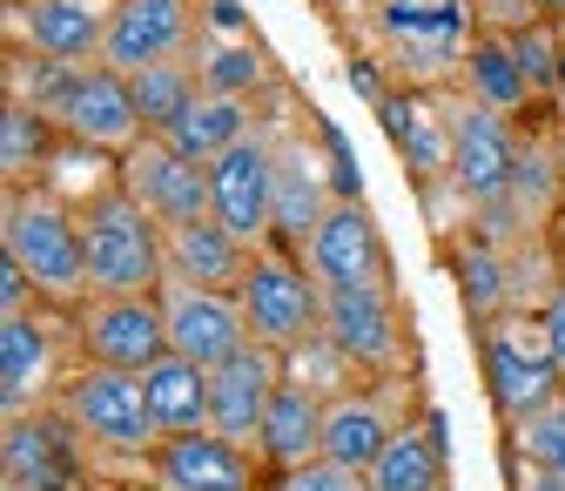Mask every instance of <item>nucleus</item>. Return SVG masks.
Returning <instances> with one entry per match:
<instances>
[{"label":"nucleus","instance_id":"1","mask_svg":"<svg viewBox=\"0 0 565 491\" xmlns=\"http://www.w3.org/2000/svg\"><path fill=\"white\" fill-rule=\"evenodd\" d=\"M484 34L478 0H371V61L397 88L445 95Z\"/></svg>","mask_w":565,"mask_h":491},{"label":"nucleus","instance_id":"2","mask_svg":"<svg viewBox=\"0 0 565 491\" xmlns=\"http://www.w3.org/2000/svg\"><path fill=\"white\" fill-rule=\"evenodd\" d=\"M0 249L34 284V297L82 310L95 297L88 284V243H82V209L61 202L54 189H8V216H0Z\"/></svg>","mask_w":565,"mask_h":491},{"label":"nucleus","instance_id":"3","mask_svg":"<svg viewBox=\"0 0 565 491\" xmlns=\"http://www.w3.org/2000/svg\"><path fill=\"white\" fill-rule=\"evenodd\" d=\"M82 243H88L95 297H162L169 243H162V223L128 189H108V195L82 202Z\"/></svg>","mask_w":565,"mask_h":491},{"label":"nucleus","instance_id":"4","mask_svg":"<svg viewBox=\"0 0 565 491\" xmlns=\"http://www.w3.org/2000/svg\"><path fill=\"white\" fill-rule=\"evenodd\" d=\"M61 410V425L102 445V451H128V458H149L162 445V425H156V410H149V391H141L135 371H102V364H82L75 377L61 384L54 397Z\"/></svg>","mask_w":565,"mask_h":491},{"label":"nucleus","instance_id":"5","mask_svg":"<svg viewBox=\"0 0 565 491\" xmlns=\"http://www.w3.org/2000/svg\"><path fill=\"white\" fill-rule=\"evenodd\" d=\"M445 115H451V195L478 216H499L519 195V135L505 115H491L484 102L471 95H445Z\"/></svg>","mask_w":565,"mask_h":491},{"label":"nucleus","instance_id":"6","mask_svg":"<svg viewBox=\"0 0 565 491\" xmlns=\"http://www.w3.org/2000/svg\"><path fill=\"white\" fill-rule=\"evenodd\" d=\"M484 384H491V404H499L505 425H519V417L545 410L565 397V371L552 357V343H545V323L525 317V310H505V317H491L484 337Z\"/></svg>","mask_w":565,"mask_h":491},{"label":"nucleus","instance_id":"7","mask_svg":"<svg viewBox=\"0 0 565 491\" xmlns=\"http://www.w3.org/2000/svg\"><path fill=\"white\" fill-rule=\"evenodd\" d=\"M236 297H243L249 337L282 350V357H297L303 343L323 337V284L310 276V263L290 256V249H263L256 269H249V284Z\"/></svg>","mask_w":565,"mask_h":491},{"label":"nucleus","instance_id":"8","mask_svg":"<svg viewBox=\"0 0 565 491\" xmlns=\"http://www.w3.org/2000/svg\"><path fill=\"white\" fill-rule=\"evenodd\" d=\"M276 142H282V121H256L223 162H209L216 223L249 249H276Z\"/></svg>","mask_w":565,"mask_h":491},{"label":"nucleus","instance_id":"9","mask_svg":"<svg viewBox=\"0 0 565 491\" xmlns=\"http://www.w3.org/2000/svg\"><path fill=\"white\" fill-rule=\"evenodd\" d=\"M115 169H121V189L149 209L162 230H182V223H209V216H216L209 169H202L195 156H182L169 135H141V142H135Z\"/></svg>","mask_w":565,"mask_h":491},{"label":"nucleus","instance_id":"10","mask_svg":"<svg viewBox=\"0 0 565 491\" xmlns=\"http://www.w3.org/2000/svg\"><path fill=\"white\" fill-rule=\"evenodd\" d=\"M75 343H82V364L102 371H149L169 357V317L162 297H88L75 310Z\"/></svg>","mask_w":565,"mask_h":491},{"label":"nucleus","instance_id":"11","mask_svg":"<svg viewBox=\"0 0 565 491\" xmlns=\"http://www.w3.org/2000/svg\"><path fill=\"white\" fill-rule=\"evenodd\" d=\"M202 8L195 0H115L108 8V41H102V67L115 75H141L156 61H189L202 47Z\"/></svg>","mask_w":565,"mask_h":491},{"label":"nucleus","instance_id":"12","mask_svg":"<svg viewBox=\"0 0 565 491\" xmlns=\"http://www.w3.org/2000/svg\"><path fill=\"white\" fill-rule=\"evenodd\" d=\"M303 263L323 290H384L391 284V249H384V230L364 209V195H337L323 209Z\"/></svg>","mask_w":565,"mask_h":491},{"label":"nucleus","instance_id":"13","mask_svg":"<svg viewBox=\"0 0 565 491\" xmlns=\"http://www.w3.org/2000/svg\"><path fill=\"white\" fill-rule=\"evenodd\" d=\"M323 337H330L364 377H404V371H411L404 317H397L391 284H384V290H323Z\"/></svg>","mask_w":565,"mask_h":491},{"label":"nucleus","instance_id":"14","mask_svg":"<svg viewBox=\"0 0 565 491\" xmlns=\"http://www.w3.org/2000/svg\"><path fill=\"white\" fill-rule=\"evenodd\" d=\"M282 384H290V357H282V350H269V343L236 350L230 364L209 371V431L249 451L263 438V417H269Z\"/></svg>","mask_w":565,"mask_h":491},{"label":"nucleus","instance_id":"15","mask_svg":"<svg viewBox=\"0 0 565 491\" xmlns=\"http://www.w3.org/2000/svg\"><path fill=\"white\" fill-rule=\"evenodd\" d=\"M162 317H169V350L202 371L230 364L236 350H249V317H243V297L230 290H195V284H162Z\"/></svg>","mask_w":565,"mask_h":491},{"label":"nucleus","instance_id":"16","mask_svg":"<svg viewBox=\"0 0 565 491\" xmlns=\"http://www.w3.org/2000/svg\"><path fill=\"white\" fill-rule=\"evenodd\" d=\"M404 404V377H377V384H358L330 397V417H323V458L343 465V471H371L384 458V445L411 425V417H397Z\"/></svg>","mask_w":565,"mask_h":491},{"label":"nucleus","instance_id":"17","mask_svg":"<svg viewBox=\"0 0 565 491\" xmlns=\"http://www.w3.org/2000/svg\"><path fill=\"white\" fill-rule=\"evenodd\" d=\"M384 115V135L391 149L411 162V175L424 189H451V115H445V95H424V88H391L377 102Z\"/></svg>","mask_w":565,"mask_h":491},{"label":"nucleus","instance_id":"18","mask_svg":"<svg viewBox=\"0 0 565 491\" xmlns=\"http://www.w3.org/2000/svg\"><path fill=\"white\" fill-rule=\"evenodd\" d=\"M149 478H156V491H256L249 451L230 445V438H216V431L162 438L149 451Z\"/></svg>","mask_w":565,"mask_h":491},{"label":"nucleus","instance_id":"19","mask_svg":"<svg viewBox=\"0 0 565 491\" xmlns=\"http://www.w3.org/2000/svg\"><path fill=\"white\" fill-rule=\"evenodd\" d=\"M54 323L41 310L28 317H8L0 323V404H8V417H34L54 391Z\"/></svg>","mask_w":565,"mask_h":491},{"label":"nucleus","instance_id":"20","mask_svg":"<svg viewBox=\"0 0 565 491\" xmlns=\"http://www.w3.org/2000/svg\"><path fill=\"white\" fill-rule=\"evenodd\" d=\"M162 243H169V284L230 290V297L249 284V269H256V256H263V249L236 243L216 216H209V223H182V230H162Z\"/></svg>","mask_w":565,"mask_h":491},{"label":"nucleus","instance_id":"21","mask_svg":"<svg viewBox=\"0 0 565 491\" xmlns=\"http://www.w3.org/2000/svg\"><path fill=\"white\" fill-rule=\"evenodd\" d=\"M337 195H343V189L323 182L317 156L303 149V135L282 128V142H276V243L290 249V256H303L310 236H317V223H323V209H330Z\"/></svg>","mask_w":565,"mask_h":491},{"label":"nucleus","instance_id":"22","mask_svg":"<svg viewBox=\"0 0 565 491\" xmlns=\"http://www.w3.org/2000/svg\"><path fill=\"white\" fill-rule=\"evenodd\" d=\"M14 28L41 61L95 67L102 41H108V8H95V0H34L28 14H14Z\"/></svg>","mask_w":565,"mask_h":491},{"label":"nucleus","instance_id":"23","mask_svg":"<svg viewBox=\"0 0 565 491\" xmlns=\"http://www.w3.org/2000/svg\"><path fill=\"white\" fill-rule=\"evenodd\" d=\"M323 417H330V397H317L310 384L290 377V384L276 391L269 417H263L256 451H263L276 471H303V465H317V458H323Z\"/></svg>","mask_w":565,"mask_h":491},{"label":"nucleus","instance_id":"24","mask_svg":"<svg viewBox=\"0 0 565 491\" xmlns=\"http://www.w3.org/2000/svg\"><path fill=\"white\" fill-rule=\"evenodd\" d=\"M141 391H149V410L162 438H182V431H209V371L189 364V357H169L141 371Z\"/></svg>","mask_w":565,"mask_h":491},{"label":"nucleus","instance_id":"25","mask_svg":"<svg viewBox=\"0 0 565 491\" xmlns=\"http://www.w3.org/2000/svg\"><path fill=\"white\" fill-rule=\"evenodd\" d=\"M471 102H484L491 115H525L532 102H539V88L525 82V67H519V54H512V41L505 34H478V47H471V61H465V82H458Z\"/></svg>","mask_w":565,"mask_h":491},{"label":"nucleus","instance_id":"26","mask_svg":"<svg viewBox=\"0 0 565 491\" xmlns=\"http://www.w3.org/2000/svg\"><path fill=\"white\" fill-rule=\"evenodd\" d=\"M371 491H445V445L431 417H411V425L384 445V458L364 471Z\"/></svg>","mask_w":565,"mask_h":491},{"label":"nucleus","instance_id":"27","mask_svg":"<svg viewBox=\"0 0 565 491\" xmlns=\"http://www.w3.org/2000/svg\"><path fill=\"white\" fill-rule=\"evenodd\" d=\"M249 128H256L249 102H236V95H209V88H202V95L189 102V115H182V121L169 128V142H175L182 156H195V162L209 169V162H223V156H230V149L243 142Z\"/></svg>","mask_w":565,"mask_h":491},{"label":"nucleus","instance_id":"28","mask_svg":"<svg viewBox=\"0 0 565 491\" xmlns=\"http://www.w3.org/2000/svg\"><path fill=\"white\" fill-rule=\"evenodd\" d=\"M67 438H54V417L34 410V417H8V491H61L67 484V465H61Z\"/></svg>","mask_w":565,"mask_h":491},{"label":"nucleus","instance_id":"29","mask_svg":"<svg viewBox=\"0 0 565 491\" xmlns=\"http://www.w3.org/2000/svg\"><path fill=\"white\" fill-rule=\"evenodd\" d=\"M128 95H135L141 128H149V135H169V128L189 115V102L202 95V61L189 54V61H156V67H141V75H128Z\"/></svg>","mask_w":565,"mask_h":491},{"label":"nucleus","instance_id":"30","mask_svg":"<svg viewBox=\"0 0 565 491\" xmlns=\"http://www.w3.org/2000/svg\"><path fill=\"white\" fill-rule=\"evenodd\" d=\"M195 61H202V88H209V95H236V102H249L256 88H269V47H263L256 34L202 41Z\"/></svg>","mask_w":565,"mask_h":491},{"label":"nucleus","instance_id":"31","mask_svg":"<svg viewBox=\"0 0 565 491\" xmlns=\"http://www.w3.org/2000/svg\"><path fill=\"white\" fill-rule=\"evenodd\" d=\"M47 162V115L28 102H8L0 115V169H8V189H28V175Z\"/></svg>","mask_w":565,"mask_h":491},{"label":"nucleus","instance_id":"32","mask_svg":"<svg viewBox=\"0 0 565 491\" xmlns=\"http://www.w3.org/2000/svg\"><path fill=\"white\" fill-rule=\"evenodd\" d=\"M505 438H512V458L565 471V397L545 404V410H532V417H519V425H505Z\"/></svg>","mask_w":565,"mask_h":491},{"label":"nucleus","instance_id":"33","mask_svg":"<svg viewBox=\"0 0 565 491\" xmlns=\"http://www.w3.org/2000/svg\"><path fill=\"white\" fill-rule=\"evenodd\" d=\"M276 491H371V478H364V471H343V465H330V458H317V465H303V471H282Z\"/></svg>","mask_w":565,"mask_h":491},{"label":"nucleus","instance_id":"34","mask_svg":"<svg viewBox=\"0 0 565 491\" xmlns=\"http://www.w3.org/2000/svg\"><path fill=\"white\" fill-rule=\"evenodd\" d=\"M539 323H545V343H552V357H558V371H565V284H552V290H545Z\"/></svg>","mask_w":565,"mask_h":491},{"label":"nucleus","instance_id":"35","mask_svg":"<svg viewBox=\"0 0 565 491\" xmlns=\"http://www.w3.org/2000/svg\"><path fill=\"white\" fill-rule=\"evenodd\" d=\"M512 491H565V471L532 465V458H512Z\"/></svg>","mask_w":565,"mask_h":491},{"label":"nucleus","instance_id":"36","mask_svg":"<svg viewBox=\"0 0 565 491\" xmlns=\"http://www.w3.org/2000/svg\"><path fill=\"white\" fill-rule=\"evenodd\" d=\"M202 21L209 28H223V34H243V0H195Z\"/></svg>","mask_w":565,"mask_h":491},{"label":"nucleus","instance_id":"37","mask_svg":"<svg viewBox=\"0 0 565 491\" xmlns=\"http://www.w3.org/2000/svg\"><path fill=\"white\" fill-rule=\"evenodd\" d=\"M539 8V21H565V0H532Z\"/></svg>","mask_w":565,"mask_h":491},{"label":"nucleus","instance_id":"38","mask_svg":"<svg viewBox=\"0 0 565 491\" xmlns=\"http://www.w3.org/2000/svg\"><path fill=\"white\" fill-rule=\"evenodd\" d=\"M552 121H558V142H565V88L552 95Z\"/></svg>","mask_w":565,"mask_h":491},{"label":"nucleus","instance_id":"39","mask_svg":"<svg viewBox=\"0 0 565 491\" xmlns=\"http://www.w3.org/2000/svg\"><path fill=\"white\" fill-rule=\"evenodd\" d=\"M28 8H34V0H8V14H28Z\"/></svg>","mask_w":565,"mask_h":491},{"label":"nucleus","instance_id":"40","mask_svg":"<svg viewBox=\"0 0 565 491\" xmlns=\"http://www.w3.org/2000/svg\"><path fill=\"white\" fill-rule=\"evenodd\" d=\"M558 284H565V249H558Z\"/></svg>","mask_w":565,"mask_h":491},{"label":"nucleus","instance_id":"41","mask_svg":"<svg viewBox=\"0 0 565 491\" xmlns=\"http://www.w3.org/2000/svg\"><path fill=\"white\" fill-rule=\"evenodd\" d=\"M337 8H358V0H337ZM364 8H371V0H364Z\"/></svg>","mask_w":565,"mask_h":491},{"label":"nucleus","instance_id":"42","mask_svg":"<svg viewBox=\"0 0 565 491\" xmlns=\"http://www.w3.org/2000/svg\"><path fill=\"white\" fill-rule=\"evenodd\" d=\"M558 34H565V21H558Z\"/></svg>","mask_w":565,"mask_h":491}]
</instances>
